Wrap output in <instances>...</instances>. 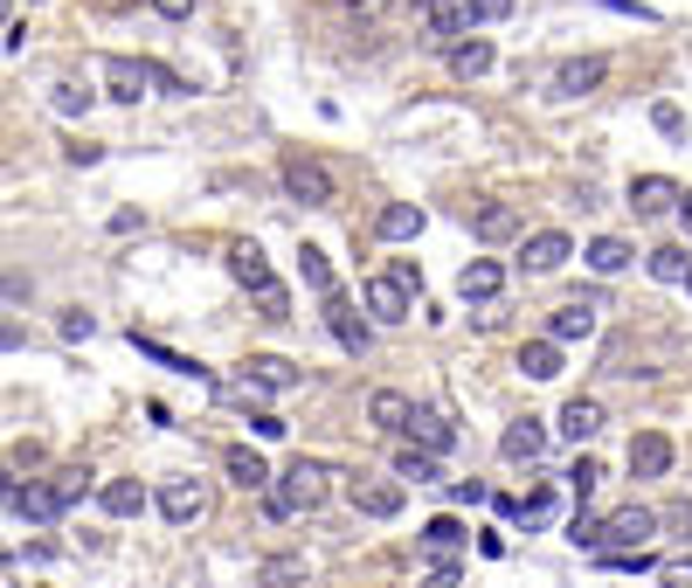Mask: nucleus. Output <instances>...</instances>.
<instances>
[{"mask_svg": "<svg viewBox=\"0 0 692 588\" xmlns=\"http://www.w3.org/2000/svg\"><path fill=\"white\" fill-rule=\"evenodd\" d=\"M298 277H305V291H312V298H332V291H340V285H332V264H326V249H312V243L298 249Z\"/></svg>", "mask_w": 692, "mask_h": 588, "instance_id": "c756f323", "label": "nucleus"}, {"mask_svg": "<svg viewBox=\"0 0 692 588\" xmlns=\"http://www.w3.org/2000/svg\"><path fill=\"white\" fill-rule=\"evenodd\" d=\"M457 581H465V568H457V560H437V568H429L416 588H457Z\"/></svg>", "mask_w": 692, "mask_h": 588, "instance_id": "37998d69", "label": "nucleus"}, {"mask_svg": "<svg viewBox=\"0 0 692 588\" xmlns=\"http://www.w3.org/2000/svg\"><path fill=\"white\" fill-rule=\"evenodd\" d=\"M97 499H105L111 520H139V513H146V484H139V478H111Z\"/></svg>", "mask_w": 692, "mask_h": 588, "instance_id": "bb28decb", "label": "nucleus"}, {"mask_svg": "<svg viewBox=\"0 0 692 588\" xmlns=\"http://www.w3.org/2000/svg\"><path fill=\"white\" fill-rule=\"evenodd\" d=\"M368 319L374 325H402L408 319V285H402V277H368Z\"/></svg>", "mask_w": 692, "mask_h": 588, "instance_id": "f8f14e48", "label": "nucleus"}, {"mask_svg": "<svg viewBox=\"0 0 692 588\" xmlns=\"http://www.w3.org/2000/svg\"><path fill=\"white\" fill-rule=\"evenodd\" d=\"M596 429H603V402L575 395L568 408H561V437H568V443H588V437H596Z\"/></svg>", "mask_w": 692, "mask_h": 588, "instance_id": "a878e982", "label": "nucleus"}, {"mask_svg": "<svg viewBox=\"0 0 692 588\" xmlns=\"http://www.w3.org/2000/svg\"><path fill=\"white\" fill-rule=\"evenodd\" d=\"M651 125H658L664 139H685V111L672 105V97H658V105H651Z\"/></svg>", "mask_w": 692, "mask_h": 588, "instance_id": "58836bf2", "label": "nucleus"}, {"mask_svg": "<svg viewBox=\"0 0 692 588\" xmlns=\"http://www.w3.org/2000/svg\"><path fill=\"white\" fill-rule=\"evenodd\" d=\"M160 513H167L173 526L209 520V484H201V478H167V484H160Z\"/></svg>", "mask_w": 692, "mask_h": 588, "instance_id": "423d86ee", "label": "nucleus"}, {"mask_svg": "<svg viewBox=\"0 0 692 588\" xmlns=\"http://www.w3.org/2000/svg\"><path fill=\"white\" fill-rule=\"evenodd\" d=\"M471 8H478V21H505V14H512V0H471Z\"/></svg>", "mask_w": 692, "mask_h": 588, "instance_id": "3c124183", "label": "nucleus"}, {"mask_svg": "<svg viewBox=\"0 0 692 588\" xmlns=\"http://www.w3.org/2000/svg\"><path fill=\"white\" fill-rule=\"evenodd\" d=\"M520 374H526V381H554V374H561V346H554V340L520 346Z\"/></svg>", "mask_w": 692, "mask_h": 588, "instance_id": "7c9ffc66", "label": "nucleus"}, {"mask_svg": "<svg viewBox=\"0 0 692 588\" xmlns=\"http://www.w3.org/2000/svg\"><path fill=\"white\" fill-rule=\"evenodd\" d=\"M465 541H471V533H465V520H457V513L423 520V533H416V547L429 554V568H437V560H457V554H465Z\"/></svg>", "mask_w": 692, "mask_h": 588, "instance_id": "1a4fd4ad", "label": "nucleus"}, {"mask_svg": "<svg viewBox=\"0 0 692 588\" xmlns=\"http://www.w3.org/2000/svg\"><path fill=\"white\" fill-rule=\"evenodd\" d=\"M499 291H505V264H492V257H471L457 270V298L465 304H492Z\"/></svg>", "mask_w": 692, "mask_h": 588, "instance_id": "9b49d317", "label": "nucleus"}, {"mask_svg": "<svg viewBox=\"0 0 692 588\" xmlns=\"http://www.w3.org/2000/svg\"><path fill=\"white\" fill-rule=\"evenodd\" d=\"M408 443L429 450V457H444L457 443V423L444 416V408H416V416H408Z\"/></svg>", "mask_w": 692, "mask_h": 588, "instance_id": "dca6fc26", "label": "nucleus"}, {"mask_svg": "<svg viewBox=\"0 0 692 588\" xmlns=\"http://www.w3.org/2000/svg\"><path fill=\"white\" fill-rule=\"evenodd\" d=\"M97 70H105V84H111V97H118V105H139V97H146V84H152V63H132V56H105Z\"/></svg>", "mask_w": 692, "mask_h": 588, "instance_id": "ddd939ff", "label": "nucleus"}, {"mask_svg": "<svg viewBox=\"0 0 692 588\" xmlns=\"http://www.w3.org/2000/svg\"><path fill=\"white\" fill-rule=\"evenodd\" d=\"M561 478H568V492H575V505H582L588 492H596V478H603V464H596V457H588V450H582V457H575V464H568V471H561Z\"/></svg>", "mask_w": 692, "mask_h": 588, "instance_id": "4c0bfd02", "label": "nucleus"}, {"mask_svg": "<svg viewBox=\"0 0 692 588\" xmlns=\"http://www.w3.org/2000/svg\"><path fill=\"white\" fill-rule=\"evenodd\" d=\"M664 526H672V533H685V541H692V499H672V505H664V513H658Z\"/></svg>", "mask_w": 692, "mask_h": 588, "instance_id": "79ce46f5", "label": "nucleus"}, {"mask_svg": "<svg viewBox=\"0 0 692 588\" xmlns=\"http://www.w3.org/2000/svg\"><path fill=\"white\" fill-rule=\"evenodd\" d=\"M152 8H160L167 21H188V14H194V0H152Z\"/></svg>", "mask_w": 692, "mask_h": 588, "instance_id": "603ef678", "label": "nucleus"}, {"mask_svg": "<svg viewBox=\"0 0 692 588\" xmlns=\"http://www.w3.org/2000/svg\"><path fill=\"white\" fill-rule=\"evenodd\" d=\"M450 499L457 505H485V484L478 478H450Z\"/></svg>", "mask_w": 692, "mask_h": 588, "instance_id": "a18cd8bd", "label": "nucleus"}, {"mask_svg": "<svg viewBox=\"0 0 692 588\" xmlns=\"http://www.w3.org/2000/svg\"><path fill=\"white\" fill-rule=\"evenodd\" d=\"M105 8H125V0H105Z\"/></svg>", "mask_w": 692, "mask_h": 588, "instance_id": "5fc2aeb1", "label": "nucleus"}, {"mask_svg": "<svg viewBox=\"0 0 692 588\" xmlns=\"http://www.w3.org/2000/svg\"><path fill=\"white\" fill-rule=\"evenodd\" d=\"M423 29H429L423 35L429 49H457L478 29V8H471V0H423Z\"/></svg>", "mask_w": 692, "mask_h": 588, "instance_id": "20e7f679", "label": "nucleus"}, {"mask_svg": "<svg viewBox=\"0 0 692 588\" xmlns=\"http://www.w3.org/2000/svg\"><path fill=\"white\" fill-rule=\"evenodd\" d=\"M568 257H575V243L561 236V228H533V236H526V249H520V270L547 277V270H561Z\"/></svg>", "mask_w": 692, "mask_h": 588, "instance_id": "9d476101", "label": "nucleus"}, {"mask_svg": "<svg viewBox=\"0 0 692 588\" xmlns=\"http://www.w3.org/2000/svg\"><path fill=\"white\" fill-rule=\"evenodd\" d=\"M588 332H596V304H588V298H568V304L547 319V340H554V346H575V340H588Z\"/></svg>", "mask_w": 692, "mask_h": 588, "instance_id": "412c9836", "label": "nucleus"}, {"mask_svg": "<svg viewBox=\"0 0 692 588\" xmlns=\"http://www.w3.org/2000/svg\"><path fill=\"white\" fill-rule=\"evenodd\" d=\"M326 464H319V457H298V464H285V471H277V484H270V492H264V513L270 520H291V513H319V505H326Z\"/></svg>", "mask_w": 692, "mask_h": 588, "instance_id": "f257e3e1", "label": "nucleus"}, {"mask_svg": "<svg viewBox=\"0 0 692 588\" xmlns=\"http://www.w3.org/2000/svg\"><path fill=\"white\" fill-rule=\"evenodd\" d=\"M450 70L465 76V84H471V76H485V70H492V42H485V35H465V42L450 49Z\"/></svg>", "mask_w": 692, "mask_h": 588, "instance_id": "c85d7f7f", "label": "nucleus"}, {"mask_svg": "<svg viewBox=\"0 0 692 588\" xmlns=\"http://www.w3.org/2000/svg\"><path fill=\"white\" fill-rule=\"evenodd\" d=\"M679 222H685V236H692V194H685V201H679Z\"/></svg>", "mask_w": 692, "mask_h": 588, "instance_id": "864d4df0", "label": "nucleus"}, {"mask_svg": "<svg viewBox=\"0 0 692 588\" xmlns=\"http://www.w3.org/2000/svg\"><path fill=\"white\" fill-rule=\"evenodd\" d=\"M222 471L236 478L243 492H270V484H277V471H270V464H264V457H256L249 443H228V450H222Z\"/></svg>", "mask_w": 692, "mask_h": 588, "instance_id": "a211bd4d", "label": "nucleus"}, {"mask_svg": "<svg viewBox=\"0 0 692 588\" xmlns=\"http://www.w3.org/2000/svg\"><path fill=\"white\" fill-rule=\"evenodd\" d=\"M408 416H416L408 395H395V388H374L368 395V423L381 429V437H408Z\"/></svg>", "mask_w": 692, "mask_h": 588, "instance_id": "4be33fe9", "label": "nucleus"}, {"mask_svg": "<svg viewBox=\"0 0 692 588\" xmlns=\"http://www.w3.org/2000/svg\"><path fill=\"white\" fill-rule=\"evenodd\" d=\"M249 298H256V319H264V325H285L291 319V291L277 285V277H270L264 291H249Z\"/></svg>", "mask_w": 692, "mask_h": 588, "instance_id": "f704fd0d", "label": "nucleus"}, {"mask_svg": "<svg viewBox=\"0 0 692 588\" xmlns=\"http://www.w3.org/2000/svg\"><path fill=\"white\" fill-rule=\"evenodd\" d=\"M402 478H353V513L361 520H395L402 513Z\"/></svg>", "mask_w": 692, "mask_h": 588, "instance_id": "0eeeda50", "label": "nucleus"}, {"mask_svg": "<svg viewBox=\"0 0 692 588\" xmlns=\"http://www.w3.org/2000/svg\"><path fill=\"white\" fill-rule=\"evenodd\" d=\"M91 332H97L91 312H70V319H63V340H91Z\"/></svg>", "mask_w": 692, "mask_h": 588, "instance_id": "de8ad7c7", "label": "nucleus"}, {"mask_svg": "<svg viewBox=\"0 0 692 588\" xmlns=\"http://www.w3.org/2000/svg\"><path fill=\"white\" fill-rule=\"evenodd\" d=\"M319 304H326L319 319H326V332H332V340H340V346L353 353V361H368V353H374V319H368V312H361V304H353L347 291H332V298H319Z\"/></svg>", "mask_w": 692, "mask_h": 588, "instance_id": "f03ea898", "label": "nucleus"}, {"mask_svg": "<svg viewBox=\"0 0 692 588\" xmlns=\"http://www.w3.org/2000/svg\"><path fill=\"white\" fill-rule=\"evenodd\" d=\"M554 520V484H533V492L520 499V526L533 533V526H547Z\"/></svg>", "mask_w": 692, "mask_h": 588, "instance_id": "e433bc0d", "label": "nucleus"}, {"mask_svg": "<svg viewBox=\"0 0 692 588\" xmlns=\"http://www.w3.org/2000/svg\"><path fill=\"white\" fill-rule=\"evenodd\" d=\"M658 581H664V588H692V560H664Z\"/></svg>", "mask_w": 692, "mask_h": 588, "instance_id": "49530a36", "label": "nucleus"}, {"mask_svg": "<svg viewBox=\"0 0 692 588\" xmlns=\"http://www.w3.org/2000/svg\"><path fill=\"white\" fill-rule=\"evenodd\" d=\"M395 478H402V484H408V478H416V484H437L444 471H437V457H429V450L408 443V450H395Z\"/></svg>", "mask_w": 692, "mask_h": 588, "instance_id": "72a5a7b5", "label": "nucleus"}, {"mask_svg": "<svg viewBox=\"0 0 692 588\" xmlns=\"http://www.w3.org/2000/svg\"><path fill=\"white\" fill-rule=\"evenodd\" d=\"M499 457H505V464H541V457H547V423H541V416H520V423H505V437H499Z\"/></svg>", "mask_w": 692, "mask_h": 588, "instance_id": "6e6552de", "label": "nucleus"}, {"mask_svg": "<svg viewBox=\"0 0 692 588\" xmlns=\"http://www.w3.org/2000/svg\"><path fill=\"white\" fill-rule=\"evenodd\" d=\"M568 541H575L582 554H603V520H582V513H575V520H568Z\"/></svg>", "mask_w": 692, "mask_h": 588, "instance_id": "ea45409f", "label": "nucleus"}, {"mask_svg": "<svg viewBox=\"0 0 692 588\" xmlns=\"http://www.w3.org/2000/svg\"><path fill=\"white\" fill-rule=\"evenodd\" d=\"M658 526H664V520L651 513V505H617V513L603 520V554H630V547H645Z\"/></svg>", "mask_w": 692, "mask_h": 588, "instance_id": "39448f33", "label": "nucleus"}, {"mask_svg": "<svg viewBox=\"0 0 692 588\" xmlns=\"http://www.w3.org/2000/svg\"><path fill=\"white\" fill-rule=\"evenodd\" d=\"M402 8V0H353V14H361V21H381V14H395Z\"/></svg>", "mask_w": 692, "mask_h": 588, "instance_id": "09e8293b", "label": "nucleus"}, {"mask_svg": "<svg viewBox=\"0 0 692 588\" xmlns=\"http://www.w3.org/2000/svg\"><path fill=\"white\" fill-rule=\"evenodd\" d=\"M243 381H256L264 395H285V388H298L305 374L285 361V353H249V361H243Z\"/></svg>", "mask_w": 692, "mask_h": 588, "instance_id": "2eb2a0df", "label": "nucleus"}, {"mask_svg": "<svg viewBox=\"0 0 692 588\" xmlns=\"http://www.w3.org/2000/svg\"><path fill=\"white\" fill-rule=\"evenodd\" d=\"M63 118H76V111H91V90H76V84H56V97H49Z\"/></svg>", "mask_w": 692, "mask_h": 588, "instance_id": "a19ab883", "label": "nucleus"}, {"mask_svg": "<svg viewBox=\"0 0 692 588\" xmlns=\"http://www.w3.org/2000/svg\"><path fill=\"white\" fill-rule=\"evenodd\" d=\"M582 257H588V270H596V277H617V270L630 264V243H617V236H596V243L582 249Z\"/></svg>", "mask_w": 692, "mask_h": 588, "instance_id": "2f4dec72", "label": "nucleus"}, {"mask_svg": "<svg viewBox=\"0 0 692 588\" xmlns=\"http://www.w3.org/2000/svg\"><path fill=\"white\" fill-rule=\"evenodd\" d=\"M388 277H402L408 291H423V270H416V257H395V270H388Z\"/></svg>", "mask_w": 692, "mask_h": 588, "instance_id": "8fccbe9b", "label": "nucleus"}, {"mask_svg": "<svg viewBox=\"0 0 692 588\" xmlns=\"http://www.w3.org/2000/svg\"><path fill=\"white\" fill-rule=\"evenodd\" d=\"M256 588H305V560H298V554L256 560Z\"/></svg>", "mask_w": 692, "mask_h": 588, "instance_id": "cd10ccee", "label": "nucleus"}, {"mask_svg": "<svg viewBox=\"0 0 692 588\" xmlns=\"http://www.w3.org/2000/svg\"><path fill=\"white\" fill-rule=\"evenodd\" d=\"M471 236H478V243H505V236H520V209H512V201H485V209L471 215Z\"/></svg>", "mask_w": 692, "mask_h": 588, "instance_id": "b1692460", "label": "nucleus"}, {"mask_svg": "<svg viewBox=\"0 0 692 588\" xmlns=\"http://www.w3.org/2000/svg\"><path fill=\"white\" fill-rule=\"evenodd\" d=\"M8 513L29 520V526H49L63 505H56V492H49V478H42V484H8Z\"/></svg>", "mask_w": 692, "mask_h": 588, "instance_id": "4468645a", "label": "nucleus"}, {"mask_svg": "<svg viewBox=\"0 0 692 588\" xmlns=\"http://www.w3.org/2000/svg\"><path fill=\"white\" fill-rule=\"evenodd\" d=\"M277 181H285V194L291 201H305V209H332V173H326V160H312V152H285V167H277Z\"/></svg>", "mask_w": 692, "mask_h": 588, "instance_id": "7ed1b4c3", "label": "nucleus"}, {"mask_svg": "<svg viewBox=\"0 0 692 588\" xmlns=\"http://www.w3.org/2000/svg\"><path fill=\"white\" fill-rule=\"evenodd\" d=\"M49 492H56V505L70 513V505L91 492V471H84V464H70V471H56V478H49Z\"/></svg>", "mask_w": 692, "mask_h": 588, "instance_id": "c9c22d12", "label": "nucleus"}, {"mask_svg": "<svg viewBox=\"0 0 692 588\" xmlns=\"http://www.w3.org/2000/svg\"><path fill=\"white\" fill-rule=\"evenodd\" d=\"M249 429H256L264 443H277V437H285V416H270V408H256V416H249Z\"/></svg>", "mask_w": 692, "mask_h": 588, "instance_id": "c03bdc74", "label": "nucleus"}, {"mask_svg": "<svg viewBox=\"0 0 692 588\" xmlns=\"http://www.w3.org/2000/svg\"><path fill=\"white\" fill-rule=\"evenodd\" d=\"M664 471H672V437L637 429V437H630V478H664Z\"/></svg>", "mask_w": 692, "mask_h": 588, "instance_id": "f3484780", "label": "nucleus"}, {"mask_svg": "<svg viewBox=\"0 0 692 588\" xmlns=\"http://www.w3.org/2000/svg\"><path fill=\"white\" fill-rule=\"evenodd\" d=\"M228 277H236L243 291H264V285H270V264H264V249H256V243H228Z\"/></svg>", "mask_w": 692, "mask_h": 588, "instance_id": "393cba45", "label": "nucleus"}, {"mask_svg": "<svg viewBox=\"0 0 692 588\" xmlns=\"http://www.w3.org/2000/svg\"><path fill=\"white\" fill-rule=\"evenodd\" d=\"M685 291H692V277H685Z\"/></svg>", "mask_w": 692, "mask_h": 588, "instance_id": "6e6d98bb", "label": "nucleus"}, {"mask_svg": "<svg viewBox=\"0 0 692 588\" xmlns=\"http://www.w3.org/2000/svg\"><path fill=\"white\" fill-rule=\"evenodd\" d=\"M603 76H609L603 56H568V63L554 70V97H588V90L603 84Z\"/></svg>", "mask_w": 692, "mask_h": 588, "instance_id": "aec40b11", "label": "nucleus"}, {"mask_svg": "<svg viewBox=\"0 0 692 588\" xmlns=\"http://www.w3.org/2000/svg\"><path fill=\"white\" fill-rule=\"evenodd\" d=\"M651 277H658V285H685V277H692V257H685L679 243H664V249H651Z\"/></svg>", "mask_w": 692, "mask_h": 588, "instance_id": "473e14b6", "label": "nucleus"}, {"mask_svg": "<svg viewBox=\"0 0 692 588\" xmlns=\"http://www.w3.org/2000/svg\"><path fill=\"white\" fill-rule=\"evenodd\" d=\"M374 236L381 243H416L423 236V209H416V201H388V209L374 215Z\"/></svg>", "mask_w": 692, "mask_h": 588, "instance_id": "5701e85b", "label": "nucleus"}, {"mask_svg": "<svg viewBox=\"0 0 692 588\" xmlns=\"http://www.w3.org/2000/svg\"><path fill=\"white\" fill-rule=\"evenodd\" d=\"M679 201H685V194H679L672 181H664V173H645V181H630V209H637V215H645V222H658V215H672V209H679Z\"/></svg>", "mask_w": 692, "mask_h": 588, "instance_id": "6ab92c4d", "label": "nucleus"}]
</instances>
